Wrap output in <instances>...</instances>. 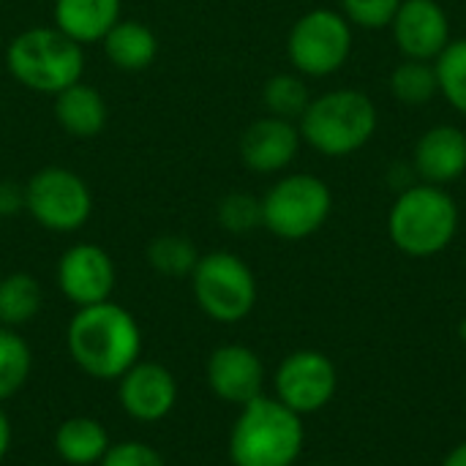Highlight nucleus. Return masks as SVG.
<instances>
[{
	"mask_svg": "<svg viewBox=\"0 0 466 466\" xmlns=\"http://www.w3.org/2000/svg\"><path fill=\"white\" fill-rule=\"evenodd\" d=\"M262 227L287 243L317 235L333 213L330 186L309 172L281 175L262 194Z\"/></svg>",
	"mask_w": 466,
	"mask_h": 466,
	"instance_id": "6",
	"label": "nucleus"
},
{
	"mask_svg": "<svg viewBox=\"0 0 466 466\" xmlns=\"http://www.w3.org/2000/svg\"><path fill=\"white\" fill-rule=\"evenodd\" d=\"M300 128L295 120L265 115L240 137V161L257 175H279L292 167L300 153Z\"/></svg>",
	"mask_w": 466,
	"mask_h": 466,
	"instance_id": "15",
	"label": "nucleus"
},
{
	"mask_svg": "<svg viewBox=\"0 0 466 466\" xmlns=\"http://www.w3.org/2000/svg\"><path fill=\"white\" fill-rule=\"evenodd\" d=\"M442 466H466V440L464 442H459V445L445 456Z\"/></svg>",
	"mask_w": 466,
	"mask_h": 466,
	"instance_id": "32",
	"label": "nucleus"
},
{
	"mask_svg": "<svg viewBox=\"0 0 466 466\" xmlns=\"http://www.w3.org/2000/svg\"><path fill=\"white\" fill-rule=\"evenodd\" d=\"M434 71L440 96L448 101L451 109L466 117V35L453 38L440 52V57L434 60Z\"/></svg>",
	"mask_w": 466,
	"mask_h": 466,
	"instance_id": "26",
	"label": "nucleus"
},
{
	"mask_svg": "<svg viewBox=\"0 0 466 466\" xmlns=\"http://www.w3.org/2000/svg\"><path fill=\"white\" fill-rule=\"evenodd\" d=\"M25 210V186L16 180H0V218H16Z\"/></svg>",
	"mask_w": 466,
	"mask_h": 466,
	"instance_id": "30",
	"label": "nucleus"
},
{
	"mask_svg": "<svg viewBox=\"0 0 466 466\" xmlns=\"http://www.w3.org/2000/svg\"><path fill=\"white\" fill-rule=\"evenodd\" d=\"M66 350L85 377L117 382L142 360V328L137 317L115 300L82 306L66 325Z\"/></svg>",
	"mask_w": 466,
	"mask_h": 466,
	"instance_id": "1",
	"label": "nucleus"
},
{
	"mask_svg": "<svg viewBox=\"0 0 466 466\" xmlns=\"http://www.w3.org/2000/svg\"><path fill=\"white\" fill-rule=\"evenodd\" d=\"M388 87H390V96L404 106H423L434 96H440L434 63H426V60L401 57V63L390 71Z\"/></svg>",
	"mask_w": 466,
	"mask_h": 466,
	"instance_id": "23",
	"label": "nucleus"
},
{
	"mask_svg": "<svg viewBox=\"0 0 466 466\" xmlns=\"http://www.w3.org/2000/svg\"><path fill=\"white\" fill-rule=\"evenodd\" d=\"M339 393V369L319 350H295L273 371V396L295 415L322 412Z\"/></svg>",
	"mask_w": 466,
	"mask_h": 466,
	"instance_id": "10",
	"label": "nucleus"
},
{
	"mask_svg": "<svg viewBox=\"0 0 466 466\" xmlns=\"http://www.w3.org/2000/svg\"><path fill=\"white\" fill-rule=\"evenodd\" d=\"M303 448V418L268 393L238 410L227 437V456L232 466H295Z\"/></svg>",
	"mask_w": 466,
	"mask_h": 466,
	"instance_id": "2",
	"label": "nucleus"
},
{
	"mask_svg": "<svg viewBox=\"0 0 466 466\" xmlns=\"http://www.w3.org/2000/svg\"><path fill=\"white\" fill-rule=\"evenodd\" d=\"M188 281L199 311L218 325L243 322L254 311L259 298L254 270L232 251L202 254Z\"/></svg>",
	"mask_w": 466,
	"mask_h": 466,
	"instance_id": "7",
	"label": "nucleus"
},
{
	"mask_svg": "<svg viewBox=\"0 0 466 466\" xmlns=\"http://www.w3.org/2000/svg\"><path fill=\"white\" fill-rule=\"evenodd\" d=\"M459 339H461V341L466 344V317L461 319V322H459Z\"/></svg>",
	"mask_w": 466,
	"mask_h": 466,
	"instance_id": "33",
	"label": "nucleus"
},
{
	"mask_svg": "<svg viewBox=\"0 0 466 466\" xmlns=\"http://www.w3.org/2000/svg\"><path fill=\"white\" fill-rule=\"evenodd\" d=\"M98 466H167L164 456L142 440H123V442H112L109 451L104 453V459Z\"/></svg>",
	"mask_w": 466,
	"mask_h": 466,
	"instance_id": "29",
	"label": "nucleus"
},
{
	"mask_svg": "<svg viewBox=\"0 0 466 466\" xmlns=\"http://www.w3.org/2000/svg\"><path fill=\"white\" fill-rule=\"evenodd\" d=\"M25 213L57 235L82 229L93 216V191L66 167H44L25 183Z\"/></svg>",
	"mask_w": 466,
	"mask_h": 466,
	"instance_id": "9",
	"label": "nucleus"
},
{
	"mask_svg": "<svg viewBox=\"0 0 466 466\" xmlns=\"http://www.w3.org/2000/svg\"><path fill=\"white\" fill-rule=\"evenodd\" d=\"M355 44V27L339 8H311L300 14L287 33L289 66L306 79L339 74Z\"/></svg>",
	"mask_w": 466,
	"mask_h": 466,
	"instance_id": "8",
	"label": "nucleus"
},
{
	"mask_svg": "<svg viewBox=\"0 0 466 466\" xmlns=\"http://www.w3.org/2000/svg\"><path fill=\"white\" fill-rule=\"evenodd\" d=\"M380 109L369 93L355 87L325 90L298 117L300 139L325 158H350L377 134Z\"/></svg>",
	"mask_w": 466,
	"mask_h": 466,
	"instance_id": "3",
	"label": "nucleus"
},
{
	"mask_svg": "<svg viewBox=\"0 0 466 466\" xmlns=\"http://www.w3.org/2000/svg\"><path fill=\"white\" fill-rule=\"evenodd\" d=\"M311 98L314 96L309 93L306 76H300L298 71L273 74L265 82V87H262V104H265L268 115L284 117V120H295V123L306 112Z\"/></svg>",
	"mask_w": 466,
	"mask_h": 466,
	"instance_id": "25",
	"label": "nucleus"
},
{
	"mask_svg": "<svg viewBox=\"0 0 466 466\" xmlns=\"http://www.w3.org/2000/svg\"><path fill=\"white\" fill-rule=\"evenodd\" d=\"M314 466H325V464H314Z\"/></svg>",
	"mask_w": 466,
	"mask_h": 466,
	"instance_id": "34",
	"label": "nucleus"
},
{
	"mask_svg": "<svg viewBox=\"0 0 466 466\" xmlns=\"http://www.w3.org/2000/svg\"><path fill=\"white\" fill-rule=\"evenodd\" d=\"M55 284L60 295L76 309L96 306L112 300L117 270L109 251L101 248L98 243H74L57 259Z\"/></svg>",
	"mask_w": 466,
	"mask_h": 466,
	"instance_id": "11",
	"label": "nucleus"
},
{
	"mask_svg": "<svg viewBox=\"0 0 466 466\" xmlns=\"http://www.w3.org/2000/svg\"><path fill=\"white\" fill-rule=\"evenodd\" d=\"M109 445L112 437L106 426L98 418H87V415L66 418L52 437V448L57 459L68 466H98Z\"/></svg>",
	"mask_w": 466,
	"mask_h": 466,
	"instance_id": "19",
	"label": "nucleus"
},
{
	"mask_svg": "<svg viewBox=\"0 0 466 466\" xmlns=\"http://www.w3.org/2000/svg\"><path fill=\"white\" fill-rule=\"evenodd\" d=\"M33 371V350L19 330L0 325V404L25 390Z\"/></svg>",
	"mask_w": 466,
	"mask_h": 466,
	"instance_id": "22",
	"label": "nucleus"
},
{
	"mask_svg": "<svg viewBox=\"0 0 466 466\" xmlns=\"http://www.w3.org/2000/svg\"><path fill=\"white\" fill-rule=\"evenodd\" d=\"M390 35L401 57L434 63L451 38V14L440 0H401Z\"/></svg>",
	"mask_w": 466,
	"mask_h": 466,
	"instance_id": "14",
	"label": "nucleus"
},
{
	"mask_svg": "<svg viewBox=\"0 0 466 466\" xmlns=\"http://www.w3.org/2000/svg\"><path fill=\"white\" fill-rule=\"evenodd\" d=\"M44 306V289L35 276L16 270L0 279V325L25 328L30 325Z\"/></svg>",
	"mask_w": 466,
	"mask_h": 466,
	"instance_id": "21",
	"label": "nucleus"
},
{
	"mask_svg": "<svg viewBox=\"0 0 466 466\" xmlns=\"http://www.w3.org/2000/svg\"><path fill=\"white\" fill-rule=\"evenodd\" d=\"M461 224L453 194L442 186L412 183L401 188L388 210L390 243L412 259H429L456 240Z\"/></svg>",
	"mask_w": 466,
	"mask_h": 466,
	"instance_id": "4",
	"label": "nucleus"
},
{
	"mask_svg": "<svg viewBox=\"0 0 466 466\" xmlns=\"http://www.w3.org/2000/svg\"><path fill=\"white\" fill-rule=\"evenodd\" d=\"M205 382L218 401L240 410L243 404L265 393L268 371L259 352H254L251 347L221 344L208 355Z\"/></svg>",
	"mask_w": 466,
	"mask_h": 466,
	"instance_id": "13",
	"label": "nucleus"
},
{
	"mask_svg": "<svg viewBox=\"0 0 466 466\" xmlns=\"http://www.w3.org/2000/svg\"><path fill=\"white\" fill-rule=\"evenodd\" d=\"M180 385L172 369L158 360H137L117 380V404L137 423H161L177 407Z\"/></svg>",
	"mask_w": 466,
	"mask_h": 466,
	"instance_id": "12",
	"label": "nucleus"
},
{
	"mask_svg": "<svg viewBox=\"0 0 466 466\" xmlns=\"http://www.w3.org/2000/svg\"><path fill=\"white\" fill-rule=\"evenodd\" d=\"M11 440H14L11 418H8V412L3 410V404H0V461L8 456V451H11Z\"/></svg>",
	"mask_w": 466,
	"mask_h": 466,
	"instance_id": "31",
	"label": "nucleus"
},
{
	"mask_svg": "<svg viewBox=\"0 0 466 466\" xmlns=\"http://www.w3.org/2000/svg\"><path fill=\"white\" fill-rule=\"evenodd\" d=\"M52 98H55V120L68 137L93 139L104 131L109 120V106L93 85L79 79Z\"/></svg>",
	"mask_w": 466,
	"mask_h": 466,
	"instance_id": "18",
	"label": "nucleus"
},
{
	"mask_svg": "<svg viewBox=\"0 0 466 466\" xmlns=\"http://www.w3.org/2000/svg\"><path fill=\"white\" fill-rule=\"evenodd\" d=\"M123 0H55L52 19L76 44H96L117 25Z\"/></svg>",
	"mask_w": 466,
	"mask_h": 466,
	"instance_id": "17",
	"label": "nucleus"
},
{
	"mask_svg": "<svg viewBox=\"0 0 466 466\" xmlns=\"http://www.w3.org/2000/svg\"><path fill=\"white\" fill-rule=\"evenodd\" d=\"M412 172L420 183L453 186L466 175V131L453 123H437L423 131L412 150Z\"/></svg>",
	"mask_w": 466,
	"mask_h": 466,
	"instance_id": "16",
	"label": "nucleus"
},
{
	"mask_svg": "<svg viewBox=\"0 0 466 466\" xmlns=\"http://www.w3.org/2000/svg\"><path fill=\"white\" fill-rule=\"evenodd\" d=\"M401 0H339V11L352 27L360 30H385L390 27Z\"/></svg>",
	"mask_w": 466,
	"mask_h": 466,
	"instance_id": "28",
	"label": "nucleus"
},
{
	"mask_svg": "<svg viewBox=\"0 0 466 466\" xmlns=\"http://www.w3.org/2000/svg\"><path fill=\"white\" fill-rule=\"evenodd\" d=\"M216 218L229 235H248L262 227V202L248 191H229L227 197H221Z\"/></svg>",
	"mask_w": 466,
	"mask_h": 466,
	"instance_id": "27",
	"label": "nucleus"
},
{
	"mask_svg": "<svg viewBox=\"0 0 466 466\" xmlns=\"http://www.w3.org/2000/svg\"><path fill=\"white\" fill-rule=\"evenodd\" d=\"M8 74L27 90L57 96L82 79L85 46L52 27H27L5 49Z\"/></svg>",
	"mask_w": 466,
	"mask_h": 466,
	"instance_id": "5",
	"label": "nucleus"
},
{
	"mask_svg": "<svg viewBox=\"0 0 466 466\" xmlns=\"http://www.w3.org/2000/svg\"><path fill=\"white\" fill-rule=\"evenodd\" d=\"M199 257V248L186 235H158L145 248L147 265L164 279H188Z\"/></svg>",
	"mask_w": 466,
	"mask_h": 466,
	"instance_id": "24",
	"label": "nucleus"
},
{
	"mask_svg": "<svg viewBox=\"0 0 466 466\" xmlns=\"http://www.w3.org/2000/svg\"><path fill=\"white\" fill-rule=\"evenodd\" d=\"M104 55L117 71H145L158 57L156 33L139 19H117V25L104 35Z\"/></svg>",
	"mask_w": 466,
	"mask_h": 466,
	"instance_id": "20",
	"label": "nucleus"
}]
</instances>
